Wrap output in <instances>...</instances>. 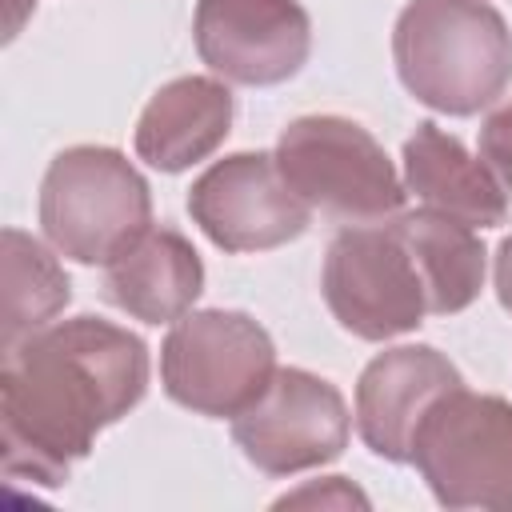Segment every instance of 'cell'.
Segmentation results:
<instances>
[{"instance_id":"obj_6","label":"cell","mask_w":512,"mask_h":512,"mask_svg":"<svg viewBox=\"0 0 512 512\" xmlns=\"http://www.w3.org/2000/svg\"><path fill=\"white\" fill-rule=\"evenodd\" d=\"M412 464L444 508L512 512V404L452 388L416 428Z\"/></svg>"},{"instance_id":"obj_14","label":"cell","mask_w":512,"mask_h":512,"mask_svg":"<svg viewBox=\"0 0 512 512\" xmlns=\"http://www.w3.org/2000/svg\"><path fill=\"white\" fill-rule=\"evenodd\" d=\"M200 292V252L176 228H148L136 244L104 264V296L144 324H176L184 312H192Z\"/></svg>"},{"instance_id":"obj_12","label":"cell","mask_w":512,"mask_h":512,"mask_svg":"<svg viewBox=\"0 0 512 512\" xmlns=\"http://www.w3.org/2000/svg\"><path fill=\"white\" fill-rule=\"evenodd\" d=\"M232 92L216 76H176L152 92L136 120V156L156 172H184L232 132Z\"/></svg>"},{"instance_id":"obj_16","label":"cell","mask_w":512,"mask_h":512,"mask_svg":"<svg viewBox=\"0 0 512 512\" xmlns=\"http://www.w3.org/2000/svg\"><path fill=\"white\" fill-rule=\"evenodd\" d=\"M56 256L60 252L44 248L36 236L20 228H4L0 236V272H4L0 348H12L24 336L48 328L68 308L72 284Z\"/></svg>"},{"instance_id":"obj_2","label":"cell","mask_w":512,"mask_h":512,"mask_svg":"<svg viewBox=\"0 0 512 512\" xmlns=\"http://www.w3.org/2000/svg\"><path fill=\"white\" fill-rule=\"evenodd\" d=\"M392 60L424 108L476 116L512 84V32L488 0H408L392 28Z\"/></svg>"},{"instance_id":"obj_7","label":"cell","mask_w":512,"mask_h":512,"mask_svg":"<svg viewBox=\"0 0 512 512\" xmlns=\"http://www.w3.org/2000/svg\"><path fill=\"white\" fill-rule=\"evenodd\" d=\"M320 292L336 324L372 344L416 332L428 316V292L396 220L340 228L324 252Z\"/></svg>"},{"instance_id":"obj_5","label":"cell","mask_w":512,"mask_h":512,"mask_svg":"<svg viewBox=\"0 0 512 512\" xmlns=\"http://www.w3.org/2000/svg\"><path fill=\"white\" fill-rule=\"evenodd\" d=\"M276 376V344L260 320L232 308L184 312L160 344V384L188 412L236 420Z\"/></svg>"},{"instance_id":"obj_8","label":"cell","mask_w":512,"mask_h":512,"mask_svg":"<svg viewBox=\"0 0 512 512\" xmlns=\"http://www.w3.org/2000/svg\"><path fill=\"white\" fill-rule=\"evenodd\" d=\"M352 416L340 388L304 368H276L264 396L232 420V440L264 476L332 464L348 448Z\"/></svg>"},{"instance_id":"obj_13","label":"cell","mask_w":512,"mask_h":512,"mask_svg":"<svg viewBox=\"0 0 512 512\" xmlns=\"http://www.w3.org/2000/svg\"><path fill=\"white\" fill-rule=\"evenodd\" d=\"M404 188L424 208L468 228H496L508 220V192L496 172L432 120L416 124L404 140Z\"/></svg>"},{"instance_id":"obj_11","label":"cell","mask_w":512,"mask_h":512,"mask_svg":"<svg viewBox=\"0 0 512 512\" xmlns=\"http://www.w3.org/2000/svg\"><path fill=\"white\" fill-rule=\"evenodd\" d=\"M460 368L432 344H400L372 356L356 380V432L392 464H412V440L428 408L460 388Z\"/></svg>"},{"instance_id":"obj_15","label":"cell","mask_w":512,"mask_h":512,"mask_svg":"<svg viewBox=\"0 0 512 512\" xmlns=\"http://www.w3.org/2000/svg\"><path fill=\"white\" fill-rule=\"evenodd\" d=\"M396 228L420 268V280L428 292V312H436V316L464 312L480 296L484 272H488V252H484V240L476 236V228H468L444 212H432V208L400 212Z\"/></svg>"},{"instance_id":"obj_10","label":"cell","mask_w":512,"mask_h":512,"mask_svg":"<svg viewBox=\"0 0 512 512\" xmlns=\"http://www.w3.org/2000/svg\"><path fill=\"white\" fill-rule=\"evenodd\" d=\"M192 40L224 84L272 88L304 68L312 20L300 0H196Z\"/></svg>"},{"instance_id":"obj_18","label":"cell","mask_w":512,"mask_h":512,"mask_svg":"<svg viewBox=\"0 0 512 512\" xmlns=\"http://www.w3.org/2000/svg\"><path fill=\"white\" fill-rule=\"evenodd\" d=\"M480 160L496 172V180L512 200V100L488 112V120L480 124Z\"/></svg>"},{"instance_id":"obj_4","label":"cell","mask_w":512,"mask_h":512,"mask_svg":"<svg viewBox=\"0 0 512 512\" xmlns=\"http://www.w3.org/2000/svg\"><path fill=\"white\" fill-rule=\"evenodd\" d=\"M288 188L340 224H384L404 212L408 188L380 140L348 116H300L276 140Z\"/></svg>"},{"instance_id":"obj_9","label":"cell","mask_w":512,"mask_h":512,"mask_svg":"<svg viewBox=\"0 0 512 512\" xmlns=\"http://www.w3.org/2000/svg\"><path fill=\"white\" fill-rule=\"evenodd\" d=\"M188 216L224 252H268L304 236L312 208L288 188L276 152H232L192 180Z\"/></svg>"},{"instance_id":"obj_3","label":"cell","mask_w":512,"mask_h":512,"mask_svg":"<svg viewBox=\"0 0 512 512\" xmlns=\"http://www.w3.org/2000/svg\"><path fill=\"white\" fill-rule=\"evenodd\" d=\"M44 240L76 264H108L152 228V192L108 144H72L40 180Z\"/></svg>"},{"instance_id":"obj_17","label":"cell","mask_w":512,"mask_h":512,"mask_svg":"<svg viewBox=\"0 0 512 512\" xmlns=\"http://www.w3.org/2000/svg\"><path fill=\"white\" fill-rule=\"evenodd\" d=\"M276 508H368V496L348 476H320L296 492H284Z\"/></svg>"},{"instance_id":"obj_19","label":"cell","mask_w":512,"mask_h":512,"mask_svg":"<svg viewBox=\"0 0 512 512\" xmlns=\"http://www.w3.org/2000/svg\"><path fill=\"white\" fill-rule=\"evenodd\" d=\"M492 276H496V296H500V304L512 312V236H504V240H500Z\"/></svg>"},{"instance_id":"obj_1","label":"cell","mask_w":512,"mask_h":512,"mask_svg":"<svg viewBox=\"0 0 512 512\" xmlns=\"http://www.w3.org/2000/svg\"><path fill=\"white\" fill-rule=\"evenodd\" d=\"M148 392V348L136 332L72 316L4 348L0 456L8 480L60 488L96 436Z\"/></svg>"}]
</instances>
